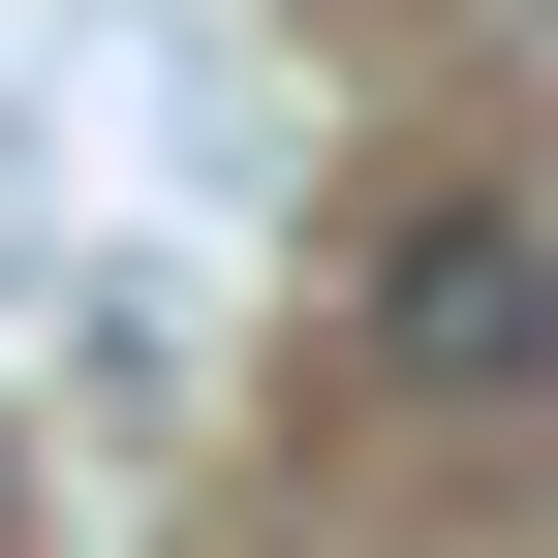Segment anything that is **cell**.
I'll list each match as a JSON object with an SVG mask.
<instances>
[{"label": "cell", "mask_w": 558, "mask_h": 558, "mask_svg": "<svg viewBox=\"0 0 558 558\" xmlns=\"http://www.w3.org/2000/svg\"><path fill=\"white\" fill-rule=\"evenodd\" d=\"M373 373H403V403H527V373H558V218H497V186L403 218V248H373Z\"/></svg>", "instance_id": "6da1fadb"}]
</instances>
